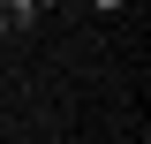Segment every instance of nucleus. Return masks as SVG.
Here are the masks:
<instances>
[{"instance_id": "1", "label": "nucleus", "mask_w": 151, "mask_h": 144, "mask_svg": "<svg viewBox=\"0 0 151 144\" xmlns=\"http://www.w3.org/2000/svg\"><path fill=\"white\" fill-rule=\"evenodd\" d=\"M91 8H98V15H121V8H129V0H91Z\"/></svg>"}]
</instances>
